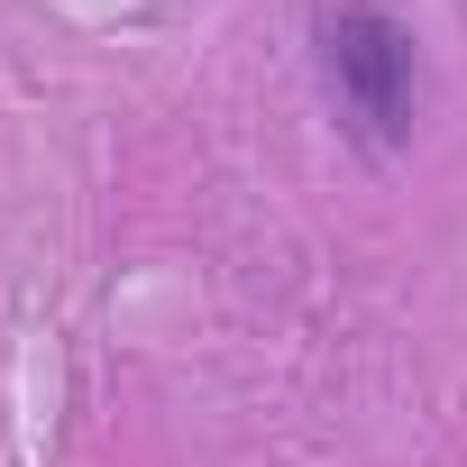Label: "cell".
<instances>
[{
	"mask_svg": "<svg viewBox=\"0 0 467 467\" xmlns=\"http://www.w3.org/2000/svg\"><path fill=\"white\" fill-rule=\"evenodd\" d=\"M312 65H321V92H330V110L348 119L358 147L394 156L412 138V119H421V47L385 0H330L312 19Z\"/></svg>",
	"mask_w": 467,
	"mask_h": 467,
	"instance_id": "1",
	"label": "cell"
}]
</instances>
